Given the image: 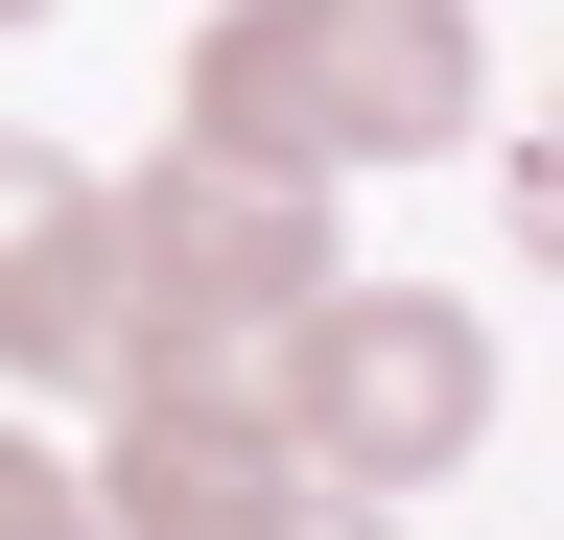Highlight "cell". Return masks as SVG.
I'll return each instance as SVG.
<instances>
[{
    "label": "cell",
    "mask_w": 564,
    "mask_h": 540,
    "mask_svg": "<svg viewBox=\"0 0 564 540\" xmlns=\"http://www.w3.org/2000/svg\"><path fill=\"white\" fill-rule=\"evenodd\" d=\"M95 540H329V494L282 470V423H259V399H165V376H118Z\"/></svg>",
    "instance_id": "277c9868"
},
{
    "label": "cell",
    "mask_w": 564,
    "mask_h": 540,
    "mask_svg": "<svg viewBox=\"0 0 564 540\" xmlns=\"http://www.w3.org/2000/svg\"><path fill=\"white\" fill-rule=\"evenodd\" d=\"M165 118H188L212 165H282V188L447 165L470 118H494V47H470V0H212L188 71H165Z\"/></svg>",
    "instance_id": "6da1fadb"
},
{
    "label": "cell",
    "mask_w": 564,
    "mask_h": 540,
    "mask_svg": "<svg viewBox=\"0 0 564 540\" xmlns=\"http://www.w3.org/2000/svg\"><path fill=\"white\" fill-rule=\"evenodd\" d=\"M0 24H47V0H0Z\"/></svg>",
    "instance_id": "52a82bcc"
},
{
    "label": "cell",
    "mask_w": 564,
    "mask_h": 540,
    "mask_svg": "<svg viewBox=\"0 0 564 540\" xmlns=\"http://www.w3.org/2000/svg\"><path fill=\"white\" fill-rule=\"evenodd\" d=\"M118 353V188L70 142H0V376H95Z\"/></svg>",
    "instance_id": "5b68a950"
},
{
    "label": "cell",
    "mask_w": 564,
    "mask_h": 540,
    "mask_svg": "<svg viewBox=\"0 0 564 540\" xmlns=\"http://www.w3.org/2000/svg\"><path fill=\"white\" fill-rule=\"evenodd\" d=\"M0 540H95V470H47L24 423H0Z\"/></svg>",
    "instance_id": "8992f818"
},
{
    "label": "cell",
    "mask_w": 564,
    "mask_h": 540,
    "mask_svg": "<svg viewBox=\"0 0 564 540\" xmlns=\"http://www.w3.org/2000/svg\"><path fill=\"white\" fill-rule=\"evenodd\" d=\"M259 423H282L306 494H447V470L494 447V329L447 283H329L306 329H282Z\"/></svg>",
    "instance_id": "3957f363"
},
{
    "label": "cell",
    "mask_w": 564,
    "mask_h": 540,
    "mask_svg": "<svg viewBox=\"0 0 564 540\" xmlns=\"http://www.w3.org/2000/svg\"><path fill=\"white\" fill-rule=\"evenodd\" d=\"M329 283H352L329 188L165 142V165L118 188V353H95V376H165V399H259V376H282V329H306Z\"/></svg>",
    "instance_id": "7a4b0ae2"
}]
</instances>
